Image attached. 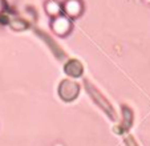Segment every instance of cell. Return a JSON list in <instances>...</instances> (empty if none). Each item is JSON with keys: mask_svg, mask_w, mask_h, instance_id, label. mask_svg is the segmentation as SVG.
<instances>
[{"mask_svg": "<svg viewBox=\"0 0 150 146\" xmlns=\"http://www.w3.org/2000/svg\"><path fill=\"white\" fill-rule=\"evenodd\" d=\"M59 92H60V96H61L65 101H72L77 96V93H79V86H77V84H74L73 81L67 80V81L61 82Z\"/></svg>", "mask_w": 150, "mask_h": 146, "instance_id": "cell-1", "label": "cell"}, {"mask_svg": "<svg viewBox=\"0 0 150 146\" xmlns=\"http://www.w3.org/2000/svg\"><path fill=\"white\" fill-rule=\"evenodd\" d=\"M52 28H53V31L56 32L57 35L62 36V35H67L71 31L72 24L67 16H60L59 15V16L54 17L53 23H52Z\"/></svg>", "mask_w": 150, "mask_h": 146, "instance_id": "cell-2", "label": "cell"}, {"mask_svg": "<svg viewBox=\"0 0 150 146\" xmlns=\"http://www.w3.org/2000/svg\"><path fill=\"white\" fill-rule=\"evenodd\" d=\"M64 11L68 16L77 17L82 12V3L80 0H67L64 4Z\"/></svg>", "mask_w": 150, "mask_h": 146, "instance_id": "cell-3", "label": "cell"}, {"mask_svg": "<svg viewBox=\"0 0 150 146\" xmlns=\"http://www.w3.org/2000/svg\"><path fill=\"white\" fill-rule=\"evenodd\" d=\"M65 72L68 73L69 76L77 77V76H80V74H81L82 67L77 61H69L68 64H67V67H65Z\"/></svg>", "mask_w": 150, "mask_h": 146, "instance_id": "cell-4", "label": "cell"}, {"mask_svg": "<svg viewBox=\"0 0 150 146\" xmlns=\"http://www.w3.org/2000/svg\"><path fill=\"white\" fill-rule=\"evenodd\" d=\"M45 11L48 15H51V16H59L60 12H61V6H60L57 1H54V0H51V1H48V3L45 4Z\"/></svg>", "mask_w": 150, "mask_h": 146, "instance_id": "cell-5", "label": "cell"}, {"mask_svg": "<svg viewBox=\"0 0 150 146\" xmlns=\"http://www.w3.org/2000/svg\"><path fill=\"white\" fill-rule=\"evenodd\" d=\"M1 7L3 6H1V0H0V11H1Z\"/></svg>", "mask_w": 150, "mask_h": 146, "instance_id": "cell-6", "label": "cell"}]
</instances>
